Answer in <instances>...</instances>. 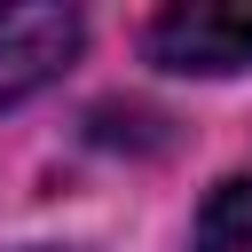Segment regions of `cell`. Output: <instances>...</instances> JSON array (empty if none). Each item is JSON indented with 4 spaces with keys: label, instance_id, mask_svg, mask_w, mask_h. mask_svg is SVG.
<instances>
[{
    "label": "cell",
    "instance_id": "3",
    "mask_svg": "<svg viewBox=\"0 0 252 252\" xmlns=\"http://www.w3.org/2000/svg\"><path fill=\"white\" fill-rule=\"evenodd\" d=\"M189 252H252V181H244V173L213 181V197H205V213H197V244H189Z\"/></svg>",
    "mask_w": 252,
    "mask_h": 252
},
{
    "label": "cell",
    "instance_id": "4",
    "mask_svg": "<svg viewBox=\"0 0 252 252\" xmlns=\"http://www.w3.org/2000/svg\"><path fill=\"white\" fill-rule=\"evenodd\" d=\"M24 252H55V244H24Z\"/></svg>",
    "mask_w": 252,
    "mask_h": 252
},
{
    "label": "cell",
    "instance_id": "1",
    "mask_svg": "<svg viewBox=\"0 0 252 252\" xmlns=\"http://www.w3.org/2000/svg\"><path fill=\"white\" fill-rule=\"evenodd\" d=\"M150 63L158 71H181V79H228L252 63V8H220V0H181L165 16H150L142 32Z\"/></svg>",
    "mask_w": 252,
    "mask_h": 252
},
{
    "label": "cell",
    "instance_id": "2",
    "mask_svg": "<svg viewBox=\"0 0 252 252\" xmlns=\"http://www.w3.org/2000/svg\"><path fill=\"white\" fill-rule=\"evenodd\" d=\"M87 24L79 8L32 0V8H0V110H16L24 94H39L47 79H63V63L79 55Z\"/></svg>",
    "mask_w": 252,
    "mask_h": 252
}]
</instances>
